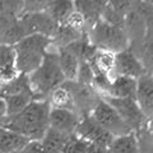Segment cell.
I'll list each match as a JSON object with an SVG mask.
<instances>
[{
	"label": "cell",
	"mask_w": 153,
	"mask_h": 153,
	"mask_svg": "<svg viewBox=\"0 0 153 153\" xmlns=\"http://www.w3.org/2000/svg\"><path fill=\"white\" fill-rule=\"evenodd\" d=\"M91 116L93 117V120L100 126H102L105 130H107L115 138L134 133L130 129V126L120 117V115L115 111L114 107H111L102 98L100 100L97 106L94 107Z\"/></svg>",
	"instance_id": "8992f818"
},
{
	"label": "cell",
	"mask_w": 153,
	"mask_h": 153,
	"mask_svg": "<svg viewBox=\"0 0 153 153\" xmlns=\"http://www.w3.org/2000/svg\"><path fill=\"white\" fill-rule=\"evenodd\" d=\"M26 137L7 128H0V153L22 152L30 143Z\"/></svg>",
	"instance_id": "2e32d148"
},
{
	"label": "cell",
	"mask_w": 153,
	"mask_h": 153,
	"mask_svg": "<svg viewBox=\"0 0 153 153\" xmlns=\"http://www.w3.org/2000/svg\"><path fill=\"white\" fill-rule=\"evenodd\" d=\"M63 153H65V152H63Z\"/></svg>",
	"instance_id": "4dcf8cb0"
},
{
	"label": "cell",
	"mask_w": 153,
	"mask_h": 153,
	"mask_svg": "<svg viewBox=\"0 0 153 153\" xmlns=\"http://www.w3.org/2000/svg\"><path fill=\"white\" fill-rule=\"evenodd\" d=\"M107 1H91V0H88V1H85V0L74 1L75 10L82 14L85 23H87V31L96 22L101 19Z\"/></svg>",
	"instance_id": "5bb4252c"
},
{
	"label": "cell",
	"mask_w": 153,
	"mask_h": 153,
	"mask_svg": "<svg viewBox=\"0 0 153 153\" xmlns=\"http://www.w3.org/2000/svg\"><path fill=\"white\" fill-rule=\"evenodd\" d=\"M101 98L105 100L110 106L114 107L120 117L125 121L130 129L138 135L143 128L147 126L148 119L143 115L139 106L135 100L133 98H115L110 96H101Z\"/></svg>",
	"instance_id": "5b68a950"
},
{
	"label": "cell",
	"mask_w": 153,
	"mask_h": 153,
	"mask_svg": "<svg viewBox=\"0 0 153 153\" xmlns=\"http://www.w3.org/2000/svg\"><path fill=\"white\" fill-rule=\"evenodd\" d=\"M16 64V52L13 46L0 45V69L4 66Z\"/></svg>",
	"instance_id": "cb8c5ba5"
},
{
	"label": "cell",
	"mask_w": 153,
	"mask_h": 153,
	"mask_svg": "<svg viewBox=\"0 0 153 153\" xmlns=\"http://www.w3.org/2000/svg\"><path fill=\"white\" fill-rule=\"evenodd\" d=\"M73 94L75 111L80 117L88 116L92 114L94 107L101 100V96L93 85L83 84L79 82H65L64 83Z\"/></svg>",
	"instance_id": "52a82bcc"
},
{
	"label": "cell",
	"mask_w": 153,
	"mask_h": 153,
	"mask_svg": "<svg viewBox=\"0 0 153 153\" xmlns=\"http://www.w3.org/2000/svg\"><path fill=\"white\" fill-rule=\"evenodd\" d=\"M94 73L107 76L110 80L116 78V54L97 49L89 61Z\"/></svg>",
	"instance_id": "7c38bea8"
},
{
	"label": "cell",
	"mask_w": 153,
	"mask_h": 153,
	"mask_svg": "<svg viewBox=\"0 0 153 153\" xmlns=\"http://www.w3.org/2000/svg\"><path fill=\"white\" fill-rule=\"evenodd\" d=\"M110 153H140L139 137L135 133L117 137L108 148Z\"/></svg>",
	"instance_id": "d6986e66"
},
{
	"label": "cell",
	"mask_w": 153,
	"mask_h": 153,
	"mask_svg": "<svg viewBox=\"0 0 153 153\" xmlns=\"http://www.w3.org/2000/svg\"><path fill=\"white\" fill-rule=\"evenodd\" d=\"M140 59L144 64L147 73L153 75V33L147 37L144 42V47H143Z\"/></svg>",
	"instance_id": "603a6c76"
},
{
	"label": "cell",
	"mask_w": 153,
	"mask_h": 153,
	"mask_svg": "<svg viewBox=\"0 0 153 153\" xmlns=\"http://www.w3.org/2000/svg\"><path fill=\"white\" fill-rule=\"evenodd\" d=\"M146 128H147V130L149 131V134H152V135H153V116L149 119V120H148Z\"/></svg>",
	"instance_id": "83f0119b"
},
{
	"label": "cell",
	"mask_w": 153,
	"mask_h": 153,
	"mask_svg": "<svg viewBox=\"0 0 153 153\" xmlns=\"http://www.w3.org/2000/svg\"><path fill=\"white\" fill-rule=\"evenodd\" d=\"M8 117V107H7V102L4 97L0 96V124H1L3 126V123L7 120Z\"/></svg>",
	"instance_id": "4316f807"
},
{
	"label": "cell",
	"mask_w": 153,
	"mask_h": 153,
	"mask_svg": "<svg viewBox=\"0 0 153 153\" xmlns=\"http://www.w3.org/2000/svg\"><path fill=\"white\" fill-rule=\"evenodd\" d=\"M21 153H46V151L44 149V147H42L41 142H38V140H31L25 147V149H23Z\"/></svg>",
	"instance_id": "484cf974"
},
{
	"label": "cell",
	"mask_w": 153,
	"mask_h": 153,
	"mask_svg": "<svg viewBox=\"0 0 153 153\" xmlns=\"http://www.w3.org/2000/svg\"><path fill=\"white\" fill-rule=\"evenodd\" d=\"M4 100H5L7 107H8V117H10L23 111L36 98L33 93H19V94L4 96Z\"/></svg>",
	"instance_id": "44dd1931"
},
{
	"label": "cell",
	"mask_w": 153,
	"mask_h": 153,
	"mask_svg": "<svg viewBox=\"0 0 153 153\" xmlns=\"http://www.w3.org/2000/svg\"><path fill=\"white\" fill-rule=\"evenodd\" d=\"M71 137H68L65 134H61L54 129L49 128V130L42 138L41 144L44 147L46 153H63L65 151V147L68 144Z\"/></svg>",
	"instance_id": "ac0fdd59"
},
{
	"label": "cell",
	"mask_w": 153,
	"mask_h": 153,
	"mask_svg": "<svg viewBox=\"0 0 153 153\" xmlns=\"http://www.w3.org/2000/svg\"><path fill=\"white\" fill-rule=\"evenodd\" d=\"M135 101L143 115L149 120L153 116V75L147 73L138 79Z\"/></svg>",
	"instance_id": "8fae6325"
},
{
	"label": "cell",
	"mask_w": 153,
	"mask_h": 153,
	"mask_svg": "<svg viewBox=\"0 0 153 153\" xmlns=\"http://www.w3.org/2000/svg\"><path fill=\"white\" fill-rule=\"evenodd\" d=\"M14 153H21V152H14Z\"/></svg>",
	"instance_id": "f1b7e54d"
},
{
	"label": "cell",
	"mask_w": 153,
	"mask_h": 153,
	"mask_svg": "<svg viewBox=\"0 0 153 153\" xmlns=\"http://www.w3.org/2000/svg\"><path fill=\"white\" fill-rule=\"evenodd\" d=\"M16 21H17V19H10V18L4 17V16L0 14V45H3L5 33L8 32V30L12 27V25Z\"/></svg>",
	"instance_id": "d4e9b609"
},
{
	"label": "cell",
	"mask_w": 153,
	"mask_h": 153,
	"mask_svg": "<svg viewBox=\"0 0 153 153\" xmlns=\"http://www.w3.org/2000/svg\"><path fill=\"white\" fill-rule=\"evenodd\" d=\"M74 10V1H47L46 5V12L57 25L64 23Z\"/></svg>",
	"instance_id": "ffe728a7"
},
{
	"label": "cell",
	"mask_w": 153,
	"mask_h": 153,
	"mask_svg": "<svg viewBox=\"0 0 153 153\" xmlns=\"http://www.w3.org/2000/svg\"><path fill=\"white\" fill-rule=\"evenodd\" d=\"M80 121V116L74 111L64 108H51L49 124L50 128L65 134L68 137H74L78 124Z\"/></svg>",
	"instance_id": "30bf717a"
},
{
	"label": "cell",
	"mask_w": 153,
	"mask_h": 153,
	"mask_svg": "<svg viewBox=\"0 0 153 153\" xmlns=\"http://www.w3.org/2000/svg\"><path fill=\"white\" fill-rule=\"evenodd\" d=\"M0 128H1V124H0Z\"/></svg>",
	"instance_id": "f546056e"
},
{
	"label": "cell",
	"mask_w": 153,
	"mask_h": 153,
	"mask_svg": "<svg viewBox=\"0 0 153 153\" xmlns=\"http://www.w3.org/2000/svg\"><path fill=\"white\" fill-rule=\"evenodd\" d=\"M87 36L96 49L111 51L117 54L129 49V38L124 28L112 26L101 18L88 28Z\"/></svg>",
	"instance_id": "277c9868"
},
{
	"label": "cell",
	"mask_w": 153,
	"mask_h": 153,
	"mask_svg": "<svg viewBox=\"0 0 153 153\" xmlns=\"http://www.w3.org/2000/svg\"><path fill=\"white\" fill-rule=\"evenodd\" d=\"M75 135L89 144L102 148V149H108L112 140L115 139V137H112L107 130H105L102 126H100L91 115L80 117Z\"/></svg>",
	"instance_id": "ba28073f"
},
{
	"label": "cell",
	"mask_w": 153,
	"mask_h": 153,
	"mask_svg": "<svg viewBox=\"0 0 153 153\" xmlns=\"http://www.w3.org/2000/svg\"><path fill=\"white\" fill-rule=\"evenodd\" d=\"M47 101H49L51 108H64L76 112L73 94H71L69 88L65 84L57 87L55 91H52L51 94L47 97Z\"/></svg>",
	"instance_id": "e0dca14e"
},
{
	"label": "cell",
	"mask_w": 153,
	"mask_h": 153,
	"mask_svg": "<svg viewBox=\"0 0 153 153\" xmlns=\"http://www.w3.org/2000/svg\"><path fill=\"white\" fill-rule=\"evenodd\" d=\"M137 82H138V79L117 75L114 80H111V85H110L108 93L105 94V96H110V97H115V98H133V100H135Z\"/></svg>",
	"instance_id": "9a60e30c"
},
{
	"label": "cell",
	"mask_w": 153,
	"mask_h": 153,
	"mask_svg": "<svg viewBox=\"0 0 153 153\" xmlns=\"http://www.w3.org/2000/svg\"><path fill=\"white\" fill-rule=\"evenodd\" d=\"M28 78L36 100H47L52 91L66 82L60 69L59 57L55 49L51 47L45 55L42 64L38 66L37 70L28 75Z\"/></svg>",
	"instance_id": "7a4b0ae2"
},
{
	"label": "cell",
	"mask_w": 153,
	"mask_h": 153,
	"mask_svg": "<svg viewBox=\"0 0 153 153\" xmlns=\"http://www.w3.org/2000/svg\"><path fill=\"white\" fill-rule=\"evenodd\" d=\"M50 111L51 106L47 100H33L23 111L7 117L1 128L10 129L28 140L41 142L50 128Z\"/></svg>",
	"instance_id": "6da1fadb"
},
{
	"label": "cell",
	"mask_w": 153,
	"mask_h": 153,
	"mask_svg": "<svg viewBox=\"0 0 153 153\" xmlns=\"http://www.w3.org/2000/svg\"><path fill=\"white\" fill-rule=\"evenodd\" d=\"M13 47L19 74L30 75L38 69L45 55L51 49V38L42 35H30L22 38Z\"/></svg>",
	"instance_id": "3957f363"
},
{
	"label": "cell",
	"mask_w": 153,
	"mask_h": 153,
	"mask_svg": "<svg viewBox=\"0 0 153 153\" xmlns=\"http://www.w3.org/2000/svg\"><path fill=\"white\" fill-rule=\"evenodd\" d=\"M25 10V1H0V14L10 19H19Z\"/></svg>",
	"instance_id": "7402d4cb"
},
{
	"label": "cell",
	"mask_w": 153,
	"mask_h": 153,
	"mask_svg": "<svg viewBox=\"0 0 153 153\" xmlns=\"http://www.w3.org/2000/svg\"><path fill=\"white\" fill-rule=\"evenodd\" d=\"M147 74V69L142 59L135 55L130 49H126L116 54V76H129L133 79H139Z\"/></svg>",
	"instance_id": "9c48e42d"
},
{
	"label": "cell",
	"mask_w": 153,
	"mask_h": 153,
	"mask_svg": "<svg viewBox=\"0 0 153 153\" xmlns=\"http://www.w3.org/2000/svg\"><path fill=\"white\" fill-rule=\"evenodd\" d=\"M57 57H59V65L60 69L63 71L66 82H75L78 78V71L80 60L79 57L75 55V52L70 49L69 46L57 49Z\"/></svg>",
	"instance_id": "4fadbf2b"
}]
</instances>
